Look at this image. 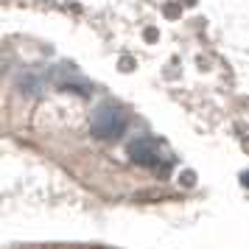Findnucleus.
I'll use <instances>...</instances> for the list:
<instances>
[{
	"label": "nucleus",
	"instance_id": "f03ea898",
	"mask_svg": "<svg viewBox=\"0 0 249 249\" xmlns=\"http://www.w3.org/2000/svg\"><path fill=\"white\" fill-rule=\"evenodd\" d=\"M129 160L143 165V168H157L162 157H160V146L154 137H135L129 143Z\"/></svg>",
	"mask_w": 249,
	"mask_h": 249
},
{
	"label": "nucleus",
	"instance_id": "f257e3e1",
	"mask_svg": "<svg viewBox=\"0 0 249 249\" xmlns=\"http://www.w3.org/2000/svg\"><path fill=\"white\" fill-rule=\"evenodd\" d=\"M126 126H129V118H126V112L118 104H101V107L92 112L90 132H92V137H98V140H118V137L126 132Z\"/></svg>",
	"mask_w": 249,
	"mask_h": 249
},
{
	"label": "nucleus",
	"instance_id": "20e7f679",
	"mask_svg": "<svg viewBox=\"0 0 249 249\" xmlns=\"http://www.w3.org/2000/svg\"><path fill=\"white\" fill-rule=\"evenodd\" d=\"M241 182H244V185H249V171H244V177H241Z\"/></svg>",
	"mask_w": 249,
	"mask_h": 249
},
{
	"label": "nucleus",
	"instance_id": "7ed1b4c3",
	"mask_svg": "<svg viewBox=\"0 0 249 249\" xmlns=\"http://www.w3.org/2000/svg\"><path fill=\"white\" fill-rule=\"evenodd\" d=\"M39 87H42V79H39V76H34V73H28V76H23V79H20V92H25V95H34V92H39Z\"/></svg>",
	"mask_w": 249,
	"mask_h": 249
}]
</instances>
